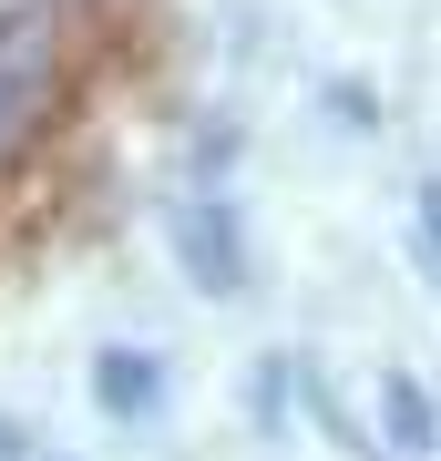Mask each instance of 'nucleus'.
<instances>
[{"label": "nucleus", "mask_w": 441, "mask_h": 461, "mask_svg": "<svg viewBox=\"0 0 441 461\" xmlns=\"http://www.w3.org/2000/svg\"><path fill=\"white\" fill-rule=\"evenodd\" d=\"M51 72H62V21H51V0H11V11H0V144L51 103Z\"/></svg>", "instance_id": "1"}, {"label": "nucleus", "mask_w": 441, "mask_h": 461, "mask_svg": "<svg viewBox=\"0 0 441 461\" xmlns=\"http://www.w3.org/2000/svg\"><path fill=\"white\" fill-rule=\"evenodd\" d=\"M164 236H175V267H185L206 297H236V287H246V257H236V205H226V195H185L175 215H164Z\"/></svg>", "instance_id": "2"}, {"label": "nucleus", "mask_w": 441, "mask_h": 461, "mask_svg": "<svg viewBox=\"0 0 441 461\" xmlns=\"http://www.w3.org/2000/svg\"><path fill=\"white\" fill-rule=\"evenodd\" d=\"M154 390H164V359H154V348H103V359H93V400H103V411H154Z\"/></svg>", "instance_id": "3"}, {"label": "nucleus", "mask_w": 441, "mask_h": 461, "mask_svg": "<svg viewBox=\"0 0 441 461\" xmlns=\"http://www.w3.org/2000/svg\"><path fill=\"white\" fill-rule=\"evenodd\" d=\"M380 430H390V461H421L441 441V411H431L421 379H380Z\"/></svg>", "instance_id": "4"}, {"label": "nucleus", "mask_w": 441, "mask_h": 461, "mask_svg": "<svg viewBox=\"0 0 441 461\" xmlns=\"http://www.w3.org/2000/svg\"><path fill=\"white\" fill-rule=\"evenodd\" d=\"M410 247H421V267H441V175L421 185V205H410Z\"/></svg>", "instance_id": "5"}, {"label": "nucleus", "mask_w": 441, "mask_h": 461, "mask_svg": "<svg viewBox=\"0 0 441 461\" xmlns=\"http://www.w3.org/2000/svg\"><path fill=\"white\" fill-rule=\"evenodd\" d=\"M328 113H349V133H370V93L360 83H328Z\"/></svg>", "instance_id": "6"}, {"label": "nucleus", "mask_w": 441, "mask_h": 461, "mask_svg": "<svg viewBox=\"0 0 441 461\" xmlns=\"http://www.w3.org/2000/svg\"><path fill=\"white\" fill-rule=\"evenodd\" d=\"M21 451H32V430H21V420H0V461H21Z\"/></svg>", "instance_id": "7"}]
</instances>
